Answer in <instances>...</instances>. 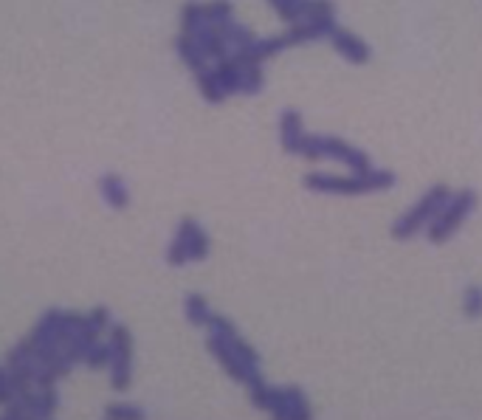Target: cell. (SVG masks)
<instances>
[{
  "label": "cell",
  "mask_w": 482,
  "mask_h": 420,
  "mask_svg": "<svg viewBox=\"0 0 482 420\" xmlns=\"http://www.w3.org/2000/svg\"><path fill=\"white\" fill-rule=\"evenodd\" d=\"M308 189L313 192H327V195H364V192H381L395 184V175L386 170H373L353 178H336V175H319L313 172L305 178Z\"/></svg>",
  "instance_id": "6da1fadb"
},
{
  "label": "cell",
  "mask_w": 482,
  "mask_h": 420,
  "mask_svg": "<svg viewBox=\"0 0 482 420\" xmlns=\"http://www.w3.org/2000/svg\"><path fill=\"white\" fill-rule=\"evenodd\" d=\"M300 155H305V158H336L359 175L376 170L367 153H361L353 147V144H347L342 139H333V136H305Z\"/></svg>",
  "instance_id": "7a4b0ae2"
},
{
  "label": "cell",
  "mask_w": 482,
  "mask_h": 420,
  "mask_svg": "<svg viewBox=\"0 0 482 420\" xmlns=\"http://www.w3.org/2000/svg\"><path fill=\"white\" fill-rule=\"evenodd\" d=\"M446 204H449V189H446V187H432L429 192L423 195L420 204H418L415 209L406 212L401 221L395 223L393 237H395V240H410V237H412L418 229L429 226Z\"/></svg>",
  "instance_id": "3957f363"
},
{
  "label": "cell",
  "mask_w": 482,
  "mask_h": 420,
  "mask_svg": "<svg viewBox=\"0 0 482 420\" xmlns=\"http://www.w3.org/2000/svg\"><path fill=\"white\" fill-rule=\"evenodd\" d=\"M477 206V192L474 189H462L454 200L449 197V204L440 209V214L429 223V240L432 243H446L449 237L469 221V214Z\"/></svg>",
  "instance_id": "277c9868"
},
{
  "label": "cell",
  "mask_w": 482,
  "mask_h": 420,
  "mask_svg": "<svg viewBox=\"0 0 482 420\" xmlns=\"http://www.w3.org/2000/svg\"><path fill=\"white\" fill-rule=\"evenodd\" d=\"M207 254H209V237H207V231H203L192 221V217H187V221L181 223L170 251H166V263H170V265L200 263V260H207Z\"/></svg>",
  "instance_id": "5b68a950"
},
{
  "label": "cell",
  "mask_w": 482,
  "mask_h": 420,
  "mask_svg": "<svg viewBox=\"0 0 482 420\" xmlns=\"http://www.w3.org/2000/svg\"><path fill=\"white\" fill-rule=\"evenodd\" d=\"M133 336L124 324H116L110 331V383L114 390L124 392L133 381Z\"/></svg>",
  "instance_id": "8992f818"
},
{
  "label": "cell",
  "mask_w": 482,
  "mask_h": 420,
  "mask_svg": "<svg viewBox=\"0 0 482 420\" xmlns=\"http://www.w3.org/2000/svg\"><path fill=\"white\" fill-rule=\"evenodd\" d=\"M330 43L336 46V51L342 54L344 60H350V63L364 65V63L369 60V48H367V43L359 40L356 34H350V31L339 29V26L330 31Z\"/></svg>",
  "instance_id": "52a82bcc"
},
{
  "label": "cell",
  "mask_w": 482,
  "mask_h": 420,
  "mask_svg": "<svg viewBox=\"0 0 482 420\" xmlns=\"http://www.w3.org/2000/svg\"><path fill=\"white\" fill-rule=\"evenodd\" d=\"M302 116L296 111H285L280 116V141H283V150L291 153V155H300V147H302Z\"/></svg>",
  "instance_id": "ba28073f"
},
{
  "label": "cell",
  "mask_w": 482,
  "mask_h": 420,
  "mask_svg": "<svg viewBox=\"0 0 482 420\" xmlns=\"http://www.w3.org/2000/svg\"><path fill=\"white\" fill-rule=\"evenodd\" d=\"M99 189H102V197H105V204H107L110 209H124V206L130 204V192H127V187H124V181H122L119 175H114V172L102 175Z\"/></svg>",
  "instance_id": "9c48e42d"
},
{
  "label": "cell",
  "mask_w": 482,
  "mask_h": 420,
  "mask_svg": "<svg viewBox=\"0 0 482 420\" xmlns=\"http://www.w3.org/2000/svg\"><path fill=\"white\" fill-rule=\"evenodd\" d=\"M175 48L181 54V60L187 63L192 71L207 68V54L200 51V46H198V40L192 38V34H181V38L175 40Z\"/></svg>",
  "instance_id": "30bf717a"
},
{
  "label": "cell",
  "mask_w": 482,
  "mask_h": 420,
  "mask_svg": "<svg viewBox=\"0 0 482 420\" xmlns=\"http://www.w3.org/2000/svg\"><path fill=\"white\" fill-rule=\"evenodd\" d=\"M195 74H198V88H200L203 99L212 102V105L226 99V90H224V85H220V80L212 68H200V71H195Z\"/></svg>",
  "instance_id": "8fae6325"
},
{
  "label": "cell",
  "mask_w": 482,
  "mask_h": 420,
  "mask_svg": "<svg viewBox=\"0 0 482 420\" xmlns=\"http://www.w3.org/2000/svg\"><path fill=\"white\" fill-rule=\"evenodd\" d=\"M60 407V398L57 392L51 390H43V392H31V417H51Z\"/></svg>",
  "instance_id": "7c38bea8"
},
{
  "label": "cell",
  "mask_w": 482,
  "mask_h": 420,
  "mask_svg": "<svg viewBox=\"0 0 482 420\" xmlns=\"http://www.w3.org/2000/svg\"><path fill=\"white\" fill-rule=\"evenodd\" d=\"M224 40H226V46H229V51L232 54H237V51H243L254 38H251V31L246 29V26H240V23H234V21H229L224 29Z\"/></svg>",
  "instance_id": "4fadbf2b"
},
{
  "label": "cell",
  "mask_w": 482,
  "mask_h": 420,
  "mask_svg": "<svg viewBox=\"0 0 482 420\" xmlns=\"http://www.w3.org/2000/svg\"><path fill=\"white\" fill-rule=\"evenodd\" d=\"M207 26V17H203V6L198 4H187L183 6V14H181V34H195Z\"/></svg>",
  "instance_id": "5bb4252c"
},
{
  "label": "cell",
  "mask_w": 482,
  "mask_h": 420,
  "mask_svg": "<svg viewBox=\"0 0 482 420\" xmlns=\"http://www.w3.org/2000/svg\"><path fill=\"white\" fill-rule=\"evenodd\" d=\"M203 17H207V23H209V26L224 29V26L232 21V6L226 4V0H215V4L203 6Z\"/></svg>",
  "instance_id": "9a60e30c"
},
{
  "label": "cell",
  "mask_w": 482,
  "mask_h": 420,
  "mask_svg": "<svg viewBox=\"0 0 482 420\" xmlns=\"http://www.w3.org/2000/svg\"><path fill=\"white\" fill-rule=\"evenodd\" d=\"M107 327H110V310L107 307H97L94 314L85 316V333L90 339H97L99 333H105Z\"/></svg>",
  "instance_id": "2e32d148"
},
{
  "label": "cell",
  "mask_w": 482,
  "mask_h": 420,
  "mask_svg": "<svg viewBox=\"0 0 482 420\" xmlns=\"http://www.w3.org/2000/svg\"><path fill=\"white\" fill-rule=\"evenodd\" d=\"M209 305H207V299L203 297H198V294H192V297H187V319L192 322V324H207L209 322Z\"/></svg>",
  "instance_id": "e0dca14e"
},
{
  "label": "cell",
  "mask_w": 482,
  "mask_h": 420,
  "mask_svg": "<svg viewBox=\"0 0 482 420\" xmlns=\"http://www.w3.org/2000/svg\"><path fill=\"white\" fill-rule=\"evenodd\" d=\"M462 310H466L469 319H479L482 316V288L479 285H471L466 290V297H462Z\"/></svg>",
  "instance_id": "ac0fdd59"
},
{
  "label": "cell",
  "mask_w": 482,
  "mask_h": 420,
  "mask_svg": "<svg viewBox=\"0 0 482 420\" xmlns=\"http://www.w3.org/2000/svg\"><path fill=\"white\" fill-rule=\"evenodd\" d=\"M88 367H105V364H110V344H99L94 341L88 347V353L82 358Z\"/></svg>",
  "instance_id": "d6986e66"
},
{
  "label": "cell",
  "mask_w": 482,
  "mask_h": 420,
  "mask_svg": "<svg viewBox=\"0 0 482 420\" xmlns=\"http://www.w3.org/2000/svg\"><path fill=\"white\" fill-rule=\"evenodd\" d=\"M274 4V9H276V14L280 17H285V21H300L302 17V6H305V0H271Z\"/></svg>",
  "instance_id": "ffe728a7"
},
{
  "label": "cell",
  "mask_w": 482,
  "mask_h": 420,
  "mask_svg": "<svg viewBox=\"0 0 482 420\" xmlns=\"http://www.w3.org/2000/svg\"><path fill=\"white\" fill-rule=\"evenodd\" d=\"M107 417H114V420H139V417H144V412L139 407L119 404V407H107Z\"/></svg>",
  "instance_id": "44dd1931"
}]
</instances>
